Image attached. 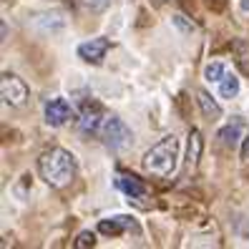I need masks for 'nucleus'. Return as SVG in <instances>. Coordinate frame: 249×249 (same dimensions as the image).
Instances as JSON below:
<instances>
[{"mask_svg": "<svg viewBox=\"0 0 249 249\" xmlns=\"http://www.w3.org/2000/svg\"><path fill=\"white\" fill-rule=\"evenodd\" d=\"M101 139H104V143L108 146V149L113 151H124L131 146V139H134V134H131V128L119 119V116H106V121L101 124Z\"/></svg>", "mask_w": 249, "mask_h": 249, "instance_id": "nucleus-3", "label": "nucleus"}, {"mask_svg": "<svg viewBox=\"0 0 249 249\" xmlns=\"http://www.w3.org/2000/svg\"><path fill=\"white\" fill-rule=\"evenodd\" d=\"M224 73H227V68L222 66V63H209L207 68H204V81H209V83H219L224 78Z\"/></svg>", "mask_w": 249, "mask_h": 249, "instance_id": "nucleus-14", "label": "nucleus"}, {"mask_svg": "<svg viewBox=\"0 0 249 249\" xmlns=\"http://www.w3.org/2000/svg\"><path fill=\"white\" fill-rule=\"evenodd\" d=\"M73 119V108L66 98H51L46 104V124L48 126H63Z\"/></svg>", "mask_w": 249, "mask_h": 249, "instance_id": "nucleus-7", "label": "nucleus"}, {"mask_svg": "<svg viewBox=\"0 0 249 249\" xmlns=\"http://www.w3.org/2000/svg\"><path fill=\"white\" fill-rule=\"evenodd\" d=\"M86 8H91V10H104L108 5V0H83Z\"/></svg>", "mask_w": 249, "mask_h": 249, "instance_id": "nucleus-16", "label": "nucleus"}, {"mask_svg": "<svg viewBox=\"0 0 249 249\" xmlns=\"http://www.w3.org/2000/svg\"><path fill=\"white\" fill-rule=\"evenodd\" d=\"M239 134H242V128H239V126H227V128L219 131V139H222L224 146L234 149V146H237V141H239Z\"/></svg>", "mask_w": 249, "mask_h": 249, "instance_id": "nucleus-13", "label": "nucleus"}, {"mask_svg": "<svg viewBox=\"0 0 249 249\" xmlns=\"http://www.w3.org/2000/svg\"><path fill=\"white\" fill-rule=\"evenodd\" d=\"M177 161H179V139L169 134L161 141H156L143 156V169L154 174V177L166 179L177 171Z\"/></svg>", "mask_w": 249, "mask_h": 249, "instance_id": "nucleus-2", "label": "nucleus"}, {"mask_svg": "<svg viewBox=\"0 0 249 249\" xmlns=\"http://www.w3.org/2000/svg\"><path fill=\"white\" fill-rule=\"evenodd\" d=\"M108 48H111V40L108 38H91V40H86V43H81V46H78V58H81V61H86V63L98 66L106 58Z\"/></svg>", "mask_w": 249, "mask_h": 249, "instance_id": "nucleus-6", "label": "nucleus"}, {"mask_svg": "<svg viewBox=\"0 0 249 249\" xmlns=\"http://www.w3.org/2000/svg\"><path fill=\"white\" fill-rule=\"evenodd\" d=\"M239 93V78L234 73H224V78L219 81V96L222 98H234Z\"/></svg>", "mask_w": 249, "mask_h": 249, "instance_id": "nucleus-12", "label": "nucleus"}, {"mask_svg": "<svg viewBox=\"0 0 249 249\" xmlns=\"http://www.w3.org/2000/svg\"><path fill=\"white\" fill-rule=\"evenodd\" d=\"M199 156H201V134L196 128H192V134H189V151H186L189 169H194L199 164Z\"/></svg>", "mask_w": 249, "mask_h": 249, "instance_id": "nucleus-11", "label": "nucleus"}, {"mask_svg": "<svg viewBox=\"0 0 249 249\" xmlns=\"http://www.w3.org/2000/svg\"><path fill=\"white\" fill-rule=\"evenodd\" d=\"M116 186H119L128 199H136V201H143L149 196V189H146L143 181L139 177H134V174H119V177H116Z\"/></svg>", "mask_w": 249, "mask_h": 249, "instance_id": "nucleus-8", "label": "nucleus"}, {"mask_svg": "<svg viewBox=\"0 0 249 249\" xmlns=\"http://www.w3.org/2000/svg\"><path fill=\"white\" fill-rule=\"evenodd\" d=\"M196 101H199V108H201V113L207 116V119L214 121V119H219V116H222V106H219L207 91H196Z\"/></svg>", "mask_w": 249, "mask_h": 249, "instance_id": "nucleus-10", "label": "nucleus"}, {"mask_svg": "<svg viewBox=\"0 0 249 249\" xmlns=\"http://www.w3.org/2000/svg\"><path fill=\"white\" fill-rule=\"evenodd\" d=\"M38 171H40V179L48 186L63 189L76 179V156L61 149V146H55V149L46 151L38 159Z\"/></svg>", "mask_w": 249, "mask_h": 249, "instance_id": "nucleus-1", "label": "nucleus"}, {"mask_svg": "<svg viewBox=\"0 0 249 249\" xmlns=\"http://www.w3.org/2000/svg\"><path fill=\"white\" fill-rule=\"evenodd\" d=\"M98 231L106 234V237H119V234H124V231L141 234V229H139V224H136V219H134V216H126V214L101 219V222H98Z\"/></svg>", "mask_w": 249, "mask_h": 249, "instance_id": "nucleus-5", "label": "nucleus"}, {"mask_svg": "<svg viewBox=\"0 0 249 249\" xmlns=\"http://www.w3.org/2000/svg\"><path fill=\"white\" fill-rule=\"evenodd\" d=\"M96 244V234L93 231H81L78 237H76V249H89V247H93Z\"/></svg>", "mask_w": 249, "mask_h": 249, "instance_id": "nucleus-15", "label": "nucleus"}, {"mask_svg": "<svg viewBox=\"0 0 249 249\" xmlns=\"http://www.w3.org/2000/svg\"><path fill=\"white\" fill-rule=\"evenodd\" d=\"M0 93H3V101L8 106H25L28 101V86L23 78L13 76V73H3V78H0Z\"/></svg>", "mask_w": 249, "mask_h": 249, "instance_id": "nucleus-4", "label": "nucleus"}, {"mask_svg": "<svg viewBox=\"0 0 249 249\" xmlns=\"http://www.w3.org/2000/svg\"><path fill=\"white\" fill-rule=\"evenodd\" d=\"M106 121L104 111H101V106H86L83 113H81V131H86V134H96V131H101V124Z\"/></svg>", "mask_w": 249, "mask_h": 249, "instance_id": "nucleus-9", "label": "nucleus"}, {"mask_svg": "<svg viewBox=\"0 0 249 249\" xmlns=\"http://www.w3.org/2000/svg\"><path fill=\"white\" fill-rule=\"evenodd\" d=\"M242 159H247V161H249V136L244 139V146H242Z\"/></svg>", "mask_w": 249, "mask_h": 249, "instance_id": "nucleus-17", "label": "nucleus"}]
</instances>
